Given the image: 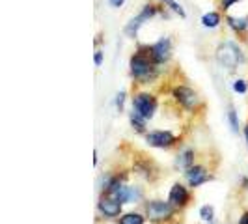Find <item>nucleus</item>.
I'll return each instance as SVG.
<instances>
[{
    "mask_svg": "<svg viewBox=\"0 0 248 224\" xmlns=\"http://www.w3.org/2000/svg\"><path fill=\"white\" fill-rule=\"evenodd\" d=\"M172 96H174V99L177 101L181 107H185L186 111H194L200 103L198 94L188 86H175L174 92H172Z\"/></svg>",
    "mask_w": 248,
    "mask_h": 224,
    "instance_id": "obj_5",
    "label": "nucleus"
},
{
    "mask_svg": "<svg viewBox=\"0 0 248 224\" xmlns=\"http://www.w3.org/2000/svg\"><path fill=\"white\" fill-rule=\"evenodd\" d=\"M200 217H202L203 223H213V219H215V208L213 206H203L200 209Z\"/></svg>",
    "mask_w": 248,
    "mask_h": 224,
    "instance_id": "obj_17",
    "label": "nucleus"
},
{
    "mask_svg": "<svg viewBox=\"0 0 248 224\" xmlns=\"http://www.w3.org/2000/svg\"><path fill=\"white\" fill-rule=\"evenodd\" d=\"M108 2H110L112 8H122V6H124L125 0H108Z\"/></svg>",
    "mask_w": 248,
    "mask_h": 224,
    "instance_id": "obj_23",
    "label": "nucleus"
},
{
    "mask_svg": "<svg viewBox=\"0 0 248 224\" xmlns=\"http://www.w3.org/2000/svg\"><path fill=\"white\" fill-rule=\"evenodd\" d=\"M120 224H144V217L140 213H127L120 219Z\"/></svg>",
    "mask_w": 248,
    "mask_h": 224,
    "instance_id": "obj_16",
    "label": "nucleus"
},
{
    "mask_svg": "<svg viewBox=\"0 0 248 224\" xmlns=\"http://www.w3.org/2000/svg\"><path fill=\"white\" fill-rule=\"evenodd\" d=\"M146 142L153 148H170L175 144V135L170 131H149Z\"/></svg>",
    "mask_w": 248,
    "mask_h": 224,
    "instance_id": "obj_8",
    "label": "nucleus"
},
{
    "mask_svg": "<svg viewBox=\"0 0 248 224\" xmlns=\"http://www.w3.org/2000/svg\"><path fill=\"white\" fill-rule=\"evenodd\" d=\"M192 164H194V149L185 148L183 151H179V155L175 159V166L181 170H188Z\"/></svg>",
    "mask_w": 248,
    "mask_h": 224,
    "instance_id": "obj_12",
    "label": "nucleus"
},
{
    "mask_svg": "<svg viewBox=\"0 0 248 224\" xmlns=\"http://www.w3.org/2000/svg\"><path fill=\"white\" fill-rule=\"evenodd\" d=\"M133 111L140 114L142 118L146 120H151L155 116V111H157V99L151 96V94H137L133 97Z\"/></svg>",
    "mask_w": 248,
    "mask_h": 224,
    "instance_id": "obj_4",
    "label": "nucleus"
},
{
    "mask_svg": "<svg viewBox=\"0 0 248 224\" xmlns=\"http://www.w3.org/2000/svg\"><path fill=\"white\" fill-rule=\"evenodd\" d=\"M157 15V8L155 6H151V4H146L144 8H142V12L138 13L137 17H133L131 19V23L125 26V34L127 36H131V37H135L137 36V32H138V28L144 25L146 21H149L151 17H155Z\"/></svg>",
    "mask_w": 248,
    "mask_h": 224,
    "instance_id": "obj_6",
    "label": "nucleus"
},
{
    "mask_svg": "<svg viewBox=\"0 0 248 224\" xmlns=\"http://www.w3.org/2000/svg\"><path fill=\"white\" fill-rule=\"evenodd\" d=\"M148 52H149V56H151V60L157 64V65L168 62L170 52H172V41H170L168 37H162L157 43H153L151 47H148Z\"/></svg>",
    "mask_w": 248,
    "mask_h": 224,
    "instance_id": "obj_7",
    "label": "nucleus"
},
{
    "mask_svg": "<svg viewBox=\"0 0 248 224\" xmlns=\"http://www.w3.org/2000/svg\"><path fill=\"white\" fill-rule=\"evenodd\" d=\"M168 202H170L174 208H185L186 204H188V191H186V187H183L181 183H175V185L170 189Z\"/></svg>",
    "mask_w": 248,
    "mask_h": 224,
    "instance_id": "obj_11",
    "label": "nucleus"
},
{
    "mask_svg": "<svg viewBox=\"0 0 248 224\" xmlns=\"http://www.w3.org/2000/svg\"><path fill=\"white\" fill-rule=\"evenodd\" d=\"M239 224H248V211L243 213V217L239 219Z\"/></svg>",
    "mask_w": 248,
    "mask_h": 224,
    "instance_id": "obj_25",
    "label": "nucleus"
},
{
    "mask_svg": "<svg viewBox=\"0 0 248 224\" xmlns=\"http://www.w3.org/2000/svg\"><path fill=\"white\" fill-rule=\"evenodd\" d=\"M131 75H133V79L138 80V82H142V84H146L149 80H153L155 77H157V64L151 60V56L149 54H144L142 50H138L137 54H133L131 56Z\"/></svg>",
    "mask_w": 248,
    "mask_h": 224,
    "instance_id": "obj_1",
    "label": "nucleus"
},
{
    "mask_svg": "<svg viewBox=\"0 0 248 224\" xmlns=\"http://www.w3.org/2000/svg\"><path fill=\"white\" fill-rule=\"evenodd\" d=\"M228 120H230V125H232V131L239 133V118H237V112L233 107H230V111H228Z\"/></svg>",
    "mask_w": 248,
    "mask_h": 224,
    "instance_id": "obj_18",
    "label": "nucleus"
},
{
    "mask_svg": "<svg viewBox=\"0 0 248 224\" xmlns=\"http://www.w3.org/2000/svg\"><path fill=\"white\" fill-rule=\"evenodd\" d=\"M175 208L170 202H162V200H151L146 204V217L153 223H164L170 221L174 217Z\"/></svg>",
    "mask_w": 248,
    "mask_h": 224,
    "instance_id": "obj_3",
    "label": "nucleus"
},
{
    "mask_svg": "<svg viewBox=\"0 0 248 224\" xmlns=\"http://www.w3.org/2000/svg\"><path fill=\"white\" fill-rule=\"evenodd\" d=\"M124 103H125V92H120L116 96V109L118 111H124Z\"/></svg>",
    "mask_w": 248,
    "mask_h": 224,
    "instance_id": "obj_21",
    "label": "nucleus"
},
{
    "mask_svg": "<svg viewBox=\"0 0 248 224\" xmlns=\"http://www.w3.org/2000/svg\"><path fill=\"white\" fill-rule=\"evenodd\" d=\"M131 125H133V129H137L138 133H144V129H146V118H142L140 114H137V112L133 111V114H131Z\"/></svg>",
    "mask_w": 248,
    "mask_h": 224,
    "instance_id": "obj_15",
    "label": "nucleus"
},
{
    "mask_svg": "<svg viewBox=\"0 0 248 224\" xmlns=\"http://www.w3.org/2000/svg\"><path fill=\"white\" fill-rule=\"evenodd\" d=\"M122 202L118 198H114L110 194H105V196H101L99 204H97V208H99V213L103 217H107V219H114V217H118L120 213H122Z\"/></svg>",
    "mask_w": 248,
    "mask_h": 224,
    "instance_id": "obj_9",
    "label": "nucleus"
},
{
    "mask_svg": "<svg viewBox=\"0 0 248 224\" xmlns=\"http://www.w3.org/2000/svg\"><path fill=\"white\" fill-rule=\"evenodd\" d=\"M101 64H103V52L97 50V52H95V65H101Z\"/></svg>",
    "mask_w": 248,
    "mask_h": 224,
    "instance_id": "obj_24",
    "label": "nucleus"
},
{
    "mask_svg": "<svg viewBox=\"0 0 248 224\" xmlns=\"http://www.w3.org/2000/svg\"><path fill=\"white\" fill-rule=\"evenodd\" d=\"M162 2H164L174 13H177L179 17H185V10H183V6H181L179 2H175V0H162Z\"/></svg>",
    "mask_w": 248,
    "mask_h": 224,
    "instance_id": "obj_19",
    "label": "nucleus"
},
{
    "mask_svg": "<svg viewBox=\"0 0 248 224\" xmlns=\"http://www.w3.org/2000/svg\"><path fill=\"white\" fill-rule=\"evenodd\" d=\"M185 177L190 187H200L211 179L209 172H207L203 166H200V164H192V166L185 172Z\"/></svg>",
    "mask_w": 248,
    "mask_h": 224,
    "instance_id": "obj_10",
    "label": "nucleus"
},
{
    "mask_svg": "<svg viewBox=\"0 0 248 224\" xmlns=\"http://www.w3.org/2000/svg\"><path fill=\"white\" fill-rule=\"evenodd\" d=\"M228 25L232 26L235 32H245L248 28V17H228Z\"/></svg>",
    "mask_w": 248,
    "mask_h": 224,
    "instance_id": "obj_14",
    "label": "nucleus"
},
{
    "mask_svg": "<svg viewBox=\"0 0 248 224\" xmlns=\"http://www.w3.org/2000/svg\"><path fill=\"white\" fill-rule=\"evenodd\" d=\"M202 25L205 26V28H217V26L220 25V15L217 12L205 13V15L202 17Z\"/></svg>",
    "mask_w": 248,
    "mask_h": 224,
    "instance_id": "obj_13",
    "label": "nucleus"
},
{
    "mask_svg": "<svg viewBox=\"0 0 248 224\" xmlns=\"http://www.w3.org/2000/svg\"><path fill=\"white\" fill-rule=\"evenodd\" d=\"M245 137H247V144H248V125L245 127Z\"/></svg>",
    "mask_w": 248,
    "mask_h": 224,
    "instance_id": "obj_26",
    "label": "nucleus"
},
{
    "mask_svg": "<svg viewBox=\"0 0 248 224\" xmlns=\"http://www.w3.org/2000/svg\"><path fill=\"white\" fill-rule=\"evenodd\" d=\"M217 60L220 65H224L226 69L233 71L237 69V65L243 62V52L237 47L235 43H222L218 49H217Z\"/></svg>",
    "mask_w": 248,
    "mask_h": 224,
    "instance_id": "obj_2",
    "label": "nucleus"
},
{
    "mask_svg": "<svg viewBox=\"0 0 248 224\" xmlns=\"http://www.w3.org/2000/svg\"><path fill=\"white\" fill-rule=\"evenodd\" d=\"M233 90H235L237 94H247V90H248L247 82H245V80H235V82H233Z\"/></svg>",
    "mask_w": 248,
    "mask_h": 224,
    "instance_id": "obj_20",
    "label": "nucleus"
},
{
    "mask_svg": "<svg viewBox=\"0 0 248 224\" xmlns=\"http://www.w3.org/2000/svg\"><path fill=\"white\" fill-rule=\"evenodd\" d=\"M235 2H239V0H222L220 4H222V8H224V10H230V8H232V6L235 4Z\"/></svg>",
    "mask_w": 248,
    "mask_h": 224,
    "instance_id": "obj_22",
    "label": "nucleus"
}]
</instances>
